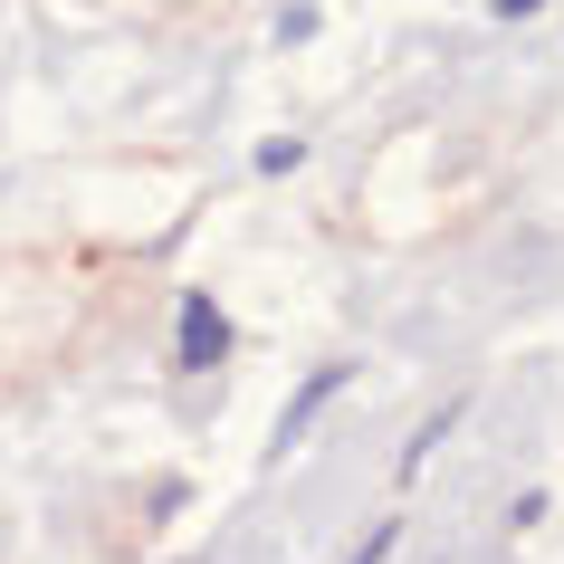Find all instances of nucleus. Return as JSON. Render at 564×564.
<instances>
[{
    "mask_svg": "<svg viewBox=\"0 0 564 564\" xmlns=\"http://www.w3.org/2000/svg\"><path fill=\"white\" fill-rule=\"evenodd\" d=\"M220 355H230V326H220V306H210V297H182V373H210Z\"/></svg>",
    "mask_w": 564,
    "mask_h": 564,
    "instance_id": "f257e3e1",
    "label": "nucleus"
},
{
    "mask_svg": "<svg viewBox=\"0 0 564 564\" xmlns=\"http://www.w3.org/2000/svg\"><path fill=\"white\" fill-rule=\"evenodd\" d=\"M335 392H345V364H316V383H306V392H297V402H288V421H278V441L297 449V441H306V431H316V412H326Z\"/></svg>",
    "mask_w": 564,
    "mask_h": 564,
    "instance_id": "f03ea898",
    "label": "nucleus"
},
{
    "mask_svg": "<svg viewBox=\"0 0 564 564\" xmlns=\"http://www.w3.org/2000/svg\"><path fill=\"white\" fill-rule=\"evenodd\" d=\"M392 535H402V527H392V517H383V527H373V535H364V545H355V564H383V555H392Z\"/></svg>",
    "mask_w": 564,
    "mask_h": 564,
    "instance_id": "7ed1b4c3",
    "label": "nucleus"
}]
</instances>
